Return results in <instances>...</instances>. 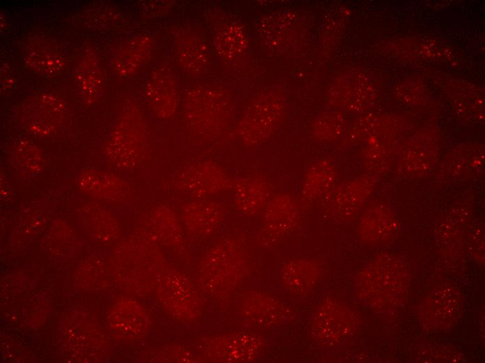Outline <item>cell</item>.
<instances>
[{
    "instance_id": "obj_1",
    "label": "cell",
    "mask_w": 485,
    "mask_h": 363,
    "mask_svg": "<svg viewBox=\"0 0 485 363\" xmlns=\"http://www.w3.org/2000/svg\"><path fill=\"white\" fill-rule=\"evenodd\" d=\"M197 270L201 289L210 296L223 297L235 290L247 276L249 256L238 239L224 237L203 254Z\"/></svg>"
},
{
    "instance_id": "obj_2",
    "label": "cell",
    "mask_w": 485,
    "mask_h": 363,
    "mask_svg": "<svg viewBox=\"0 0 485 363\" xmlns=\"http://www.w3.org/2000/svg\"><path fill=\"white\" fill-rule=\"evenodd\" d=\"M189 128L203 139H213L226 130L232 117L231 105L221 90L207 85L187 92L184 104Z\"/></svg>"
},
{
    "instance_id": "obj_3",
    "label": "cell",
    "mask_w": 485,
    "mask_h": 363,
    "mask_svg": "<svg viewBox=\"0 0 485 363\" xmlns=\"http://www.w3.org/2000/svg\"><path fill=\"white\" fill-rule=\"evenodd\" d=\"M160 299L172 318L192 323L201 316L203 302L191 279L175 268L164 269L158 279Z\"/></svg>"
},
{
    "instance_id": "obj_4",
    "label": "cell",
    "mask_w": 485,
    "mask_h": 363,
    "mask_svg": "<svg viewBox=\"0 0 485 363\" xmlns=\"http://www.w3.org/2000/svg\"><path fill=\"white\" fill-rule=\"evenodd\" d=\"M285 114L284 100L275 94L262 95L252 102L243 112L238 134L246 145H257L277 130Z\"/></svg>"
},
{
    "instance_id": "obj_5",
    "label": "cell",
    "mask_w": 485,
    "mask_h": 363,
    "mask_svg": "<svg viewBox=\"0 0 485 363\" xmlns=\"http://www.w3.org/2000/svg\"><path fill=\"white\" fill-rule=\"evenodd\" d=\"M177 191L191 199L213 198L231 191L233 179L219 163L210 160L194 162L174 178Z\"/></svg>"
},
{
    "instance_id": "obj_6",
    "label": "cell",
    "mask_w": 485,
    "mask_h": 363,
    "mask_svg": "<svg viewBox=\"0 0 485 363\" xmlns=\"http://www.w3.org/2000/svg\"><path fill=\"white\" fill-rule=\"evenodd\" d=\"M265 346V339L261 335L235 332L202 338L199 351L213 362H249L262 355Z\"/></svg>"
},
{
    "instance_id": "obj_7",
    "label": "cell",
    "mask_w": 485,
    "mask_h": 363,
    "mask_svg": "<svg viewBox=\"0 0 485 363\" xmlns=\"http://www.w3.org/2000/svg\"><path fill=\"white\" fill-rule=\"evenodd\" d=\"M356 325V315L353 311L328 297L317 305L312 313L310 334L317 343L330 346L350 335Z\"/></svg>"
},
{
    "instance_id": "obj_8",
    "label": "cell",
    "mask_w": 485,
    "mask_h": 363,
    "mask_svg": "<svg viewBox=\"0 0 485 363\" xmlns=\"http://www.w3.org/2000/svg\"><path fill=\"white\" fill-rule=\"evenodd\" d=\"M238 315L247 325L267 329L285 323L290 319L292 311L285 302L269 293L251 290L240 298Z\"/></svg>"
},
{
    "instance_id": "obj_9",
    "label": "cell",
    "mask_w": 485,
    "mask_h": 363,
    "mask_svg": "<svg viewBox=\"0 0 485 363\" xmlns=\"http://www.w3.org/2000/svg\"><path fill=\"white\" fill-rule=\"evenodd\" d=\"M134 114H125L118 124L110 141L109 156L122 168L139 165L144 151V129Z\"/></svg>"
},
{
    "instance_id": "obj_10",
    "label": "cell",
    "mask_w": 485,
    "mask_h": 363,
    "mask_svg": "<svg viewBox=\"0 0 485 363\" xmlns=\"http://www.w3.org/2000/svg\"><path fill=\"white\" fill-rule=\"evenodd\" d=\"M180 218L187 233L207 237L215 234L223 225L225 209L214 198L191 199L182 207Z\"/></svg>"
},
{
    "instance_id": "obj_11",
    "label": "cell",
    "mask_w": 485,
    "mask_h": 363,
    "mask_svg": "<svg viewBox=\"0 0 485 363\" xmlns=\"http://www.w3.org/2000/svg\"><path fill=\"white\" fill-rule=\"evenodd\" d=\"M263 234L274 240L293 233L300 222V208L291 195H272L262 212Z\"/></svg>"
},
{
    "instance_id": "obj_12",
    "label": "cell",
    "mask_w": 485,
    "mask_h": 363,
    "mask_svg": "<svg viewBox=\"0 0 485 363\" xmlns=\"http://www.w3.org/2000/svg\"><path fill=\"white\" fill-rule=\"evenodd\" d=\"M231 191L235 210L247 217L262 214L272 195L271 183L259 175H249L233 179Z\"/></svg>"
},
{
    "instance_id": "obj_13",
    "label": "cell",
    "mask_w": 485,
    "mask_h": 363,
    "mask_svg": "<svg viewBox=\"0 0 485 363\" xmlns=\"http://www.w3.org/2000/svg\"><path fill=\"white\" fill-rule=\"evenodd\" d=\"M321 262L314 258L300 257L286 261L279 270V283L284 290L296 297L308 296L321 281Z\"/></svg>"
},
{
    "instance_id": "obj_14",
    "label": "cell",
    "mask_w": 485,
    "mask_h": 363,
    "mask_svg": "<svg viewBox=\"0 0 485 363\" xmlns=\"http://www.w3.org/2000/svg\"><path fill=\"white\" fill-rule=\"evenodd\" d=\"M176 79L166 68L156 70L146 85V99L153 112L159 118L167 121L176 114L179 106Z\"/></svg>"
},
{
    "instance_id": "obj_15",
    "label": "cell",
    "mask_w": 485,
    "mask_h": 363,
    "mask_svg": "<svg viewBox=\"0 0 485 363\" xmlns=\"http://www.w3.org/2000/svg\"><path fill=\"white\" fill-rule=\"evenodd\" d=\"M372 189L369 177H360L340 184L330 193V205L341 217L353 216L363 206Z\"/></svg>"
},
{
    "instance_id": "obj_16",
    "label": "cell",
    "mask_w": 485,
    "mask_h": 363,
    "mask_svg": "<svg viewBox=\"0 0 485 363\" xmlns=\"http://www.w3.org/2000/svg\"><path fill=\"white\" fill-rule=\"evenodd\" d=\"M336 179L337 170L330 162L320 160L313 163L303 175L301 200L309 205L327 198L332 191Z\"/></svg>"
},
{
    "instance_id": "obj_17",
    "label": "cell",
    "mask_w": 485,
    "mask_h": 363,
    "mask_svg": "<svg viewBox=\"0 0 485 363\" xmlns=\"http://www.w3.org/2000/svg\"><path fill=\"white\" fill-rule=\"evenodd\" d=\"M152 47L153 40L148 36H138L128 40L114 58V71L121 77L131 75L146 61Z\"/></svg>"
},
{
    "instance_id": "obj_18",
    "label": "cell",
    "mask_w": 485,
    "mask_h": 363,
    "mask_svg": "<svg viewBox=\"0 0 485 363\" xmlns=\"http://www.w3.org/2000/svg\"><path fill=\"white\" fill-rule=\"evenodd\" d=\"M153 216V228L159 239L176 252L183 251L185 240L180 216L171 207L162 205L154 211Z\"/></svg>"
},
{
    "instance_id": "obj_19",
    "label": "cell",
    "mask_w": 485,
    "mask_h": 363,
    "mask_svg": "<svg viewBox=\"0 0 485 363\" xmlns=\"http://www.w3.org/2000/svg\"><path fill=\"white\" fill-rule=\"evenodd\" d=\"M79 183L85 191L115 201L124 200L130 193L128 184L111 173L87 172L80 176Z\"/></svg>"
},
{
    "instance_id": "obj_20",
    "label": "cell",
    "mask_w": 485,
    "mask_h": 363,
    "mask_svg": "<svg viewBox=\"0 0 485 363\" xmlns=\"http://www.w3.org/2000/svg\"><path fill=\"white\" fill-rule=\"evenodd\" d=\"M177 58L185 71L193 74L200 73L207 66V47L197 36H184L178 43Z\"/></svg>"
},
{
    "instance_id": "obj_21",
    "label": "cell",
    "mask_w": 485,
    "mask_h": 363,
    "mask_svg": "<svg viewBox=\"0 0 485 363\" xmlns=\"http://www.w3.org/2000/svg\"><path fill=\"white\" fill-rule=\"evenodd\" d=\"M26 120L28 126L37 133H49L54 129L61 111V105L52 97L44 96L33 103Z\"/></svg>"
},
{
    "instance_id": "obj_22",
    "label": "cell",
    "mask_w": 485,
    "mask_h": 363,
    "mask_svg": "<svg viewBox=\"0 0 485 363\" xmlns=\"http://www.w3.org/2000/svg\"><path fill=\"white\" fill-rule=\"evenodd\" d=\"M246 37L243 29L231 24L220 31L215 37V49L226 60L240 57L246 49Z\"/></svg>"
},
{
    "instance_id": "obj_23",
    "label": "cell",
    "mask_w": 485,
    "mask_h": 363,
    "mask_svg": "<svg viewBox=\"0 0 485 363\" xmlns=\"http://www.w3.org/2000/svg\"><path fill=\"white\" fill-rule=\"evenodd\" d=\"M25 60L38 71L48 75L58 72L63 64L60 54L52 47L43 43H36L28 47Z\"/></svg>"
},
{
    "instance_id": "obj_24",
    "label": "cell",
    "mask_w": 485,
    "mask_h": 363,
    "mask_svg": "<svg viewBox=\"0 0 485 363\" xmlns=\"http://www.w3.org/2000/svg\"><path fill=\"white\" fill-rule=\"evenodd\" d=\"M96 64L88 59L80 66L79 82L85 98L94 99L98 97L101 88L100 75Z\"/></svg>"
},
{
    "instance_id": "obj_25",
    "label": "cell",
    "mask_w": 485,
    "mask_h": 363,
    "mask_svg": "<svg viewBox=\"0 0 485 363\" xmlns=\"http://www.w3.org/2000/svg\"><path fill=\"white\" fill-rule=\"evenodd\" d=\"M131 304L121 311V318L117 323V327L124 334L137 335L144 332L146 328L147 320L145 313L139 307Z\"/></svg>"
},
{
    "instance_id": "obj_26",
    "label": "cell",
    "mask_w": 485,
    "mask_h": 363,
    "mask_svg": "<svg viewBox=\"0 0 485 363\" xmlns=\"http://www.w3.org/2000/svg\"><path fill=\"white\" fill-rule=\"evenodd\" d=\"M24 145L25 147H19V149L22 151L20 154L22 158L21 160L27 167H31L32 170H36L39 166L38 163L40 161V158L38 153H36L31 156V155L36 152L37 149H35L36 147L30 145L29 143H26Z\"/></svg>"
}]
</instances>
